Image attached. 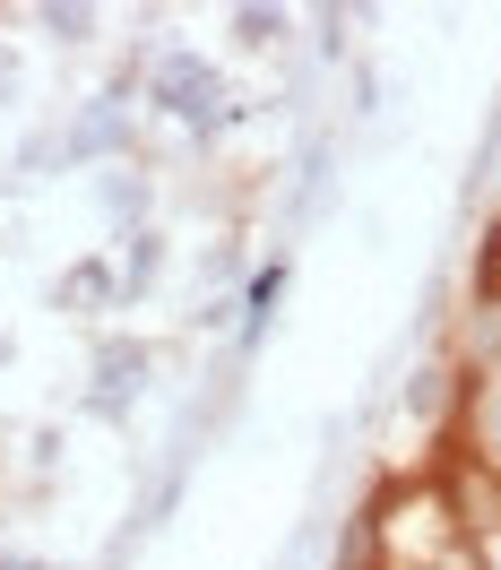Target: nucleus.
Returning <instances> with one entry per match:
<instances>
[{
	"label": "nucleus",
	"instance_id": "f257e3e1",
	"mask_svg": "<svg viewBox=\"0 0 501 570\" xmlns=\"http://www.w3.org/2000/svg\"><path fill=\"white\" fill-rule=\"evenodd\" d=\"M156 96L181 112V121H208V96H216V78H208V61H190V52H174L165 70H156Z\"/></svg>",
	"mask_w": 501,
	"mask_h": 570
},
{
	"label": "nucleus",
	"instance_id": "f03ea898",
	"mask_svg": "<svg viewBox=\"0 0 501 570\" xmlns=\"http://www.w3.org/2000/svg\"><path fill=\"white\" fill-rule=\"evenodd\" d=\"M9 570H27V562H9Z\"/></svg>",
	"mask_w": 501,
	"mask_h": 570
}]
</instances>
